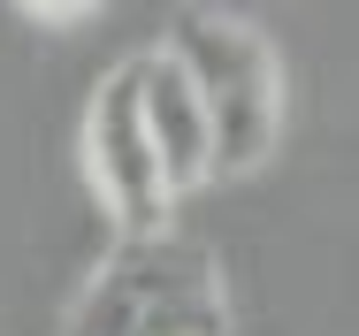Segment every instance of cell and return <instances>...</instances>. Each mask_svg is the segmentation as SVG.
I'll use <instances>...</instances> for the list:
<instances>
[{
  "label": "cell",
  "mask_w": 359,
  "mask_h": 336,
  "mask_svg": "<svg viewBox=\"0 0 359 336\" xmlns=\"http://www.w3.org/2000/svg\"><path fill=\"white\" fill-rule=\"evenodd\" d=\"M62 336H229V290L199 237L168 222L115 237L92 283L76 290Z\"/></svg>",
  "instance_id": "6da1fadb"
},
{
  "label": "cell",
  "mask_w": 359,
  "mask_h": 336,
  "mask_svg": "<svg viewBox=\"0 0 359 336\" xmlns=\"http://www.w3.org/2000/svg\"><path fill=\"white\" fill-rule=\"evenodd\" d=\"M161 54L199 92V115H207V137H215V176H252L283 145V62L245 15L176 8Z\"/></svg>",
  "instance_id": "7a4b0ae2"
},
{
  "label": "cell",
  "mask_w": 359,
  "mask_h": 336,
  "mask_svg": "<svg viewBox=\"0 0 359 336\" xmlns=\"http://www.w3.org/2000/svg\"><path fill=\"white\" fill-rule=\"evenodd\" d=\"M84 184H92V199L100 214L115 222V237H138V229H161L168 222V176H161V161H153V137L138 123V62H115L100 76V92L84 100Z\"/></svg>",
  "instance_id": "3957f363"
},
{
  "label": "cell",
  "mask_w": 359,
  "mask_h": 336,
  "mask_svg": "<svg viewBox=\"0 0 359 336\" xmlns=\"http://www.w3.org/2000/svg\"><path fill=\"white\" fill-rule=\"evenodd\" d=\"M138 62V123L153 137V161L168 176V191L184 199L191 184L215 176V137H207V115H199V92L184 84V69L168 62L161 46L153 54H130Z\"/></svg>",
  "instance_id": "277c9868"
},
{
  "label": "cell",
  "mask_w": 359,
  "mask_h": 336,
  "mask_svg": "<svg viewBox=\"0 0 359 336\" xmlns=\"http://www.w3.org/2000/svg\"><path fill=\"white\" fill-rule=\"evenodd\" d=\"M31 23H46V31H76L84 15H100V0H15Z\"/></svg>",
  "instance_id": "5b68a950"
}]
</instances>
